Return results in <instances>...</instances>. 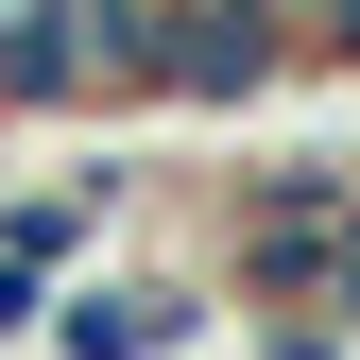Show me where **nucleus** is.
Wrapping results in <instances>:
<instances>
[{
    "label": "nucleus",
    "instance_id": "f257e3e1",
    "mask_svg": "<svg viewBox=\"0 0 360 360\" xmlns=\"http://www.w3.org/2000/svg\"><path fill=\"white\" fill-rule=\"evenodd\" d=\"M240 309H223L206 257H155V240H120L103 275H69L52 292V326H34V360H206Z\"/></svg>",
    "mask_w": 360,
    "mask_h": 360
},
{
    "label": "nucleus",
    "instance_id": "f03ea898",
    "mask_svg": "<svg viewBox=\"0 0 360 360\" xmlns=\"http://www.w3.org/2000/svg\"><path fill=\"white\" fill-rule=\"evenodd\" d=\"M275 86H309V18L292 0H172V52H155V103H275Z\"/></svg>",
    "mask_w": 360,
    "mask_h": 360
},
{
    "label": "nucleus",
    "instance_id": "7ed1b4c3",
    "mask_svg": "<svg viewBox=\"0 0 360 360\" xmlns=\"http://www.w3.org/2000/svg\"><path fill=\"white\" fill-rule=\"evenodd\" d=\"M240 360H360L326 309H240Z\"/></svg>",
    "mask_w": 360,
    "mask_h": 360
},
{
    "label": "nucleus",
    "instance_id": "20e7f679",
    "mask_svg": "<svg viewBox=\"0 0 360 360\" xmlns=\"http://www.w3.org/2000/svg\"><path fill=\"white\" fill-rule=\"evenodd\" d=\"M309 18V69H360V0H292Z\"/></svg>",
    "mask_w": 360,
    "mask_h": 360
},
{
    "label": "nucleus",
    "instance_id": "39448f33",
    "mask_svg": "<svg viewBox=\"0 0 360 360\" xmlns=\"http://www.w3.org/2000/svg\"><path fill=\"white\" fill-rule=\"evenodd\" d=\"M326 326L360 343V223H343V240H326Z\"/></svg>",
    "mask_w": 360,
    "mask_h": 360
},
{
    "label": "nucleus",
    "instance_id": "423d86ee",
    "mask_svg": "<svg viewBox=\"0 0 360 360\" xmlns=\"http://www.w3.org/2000/svg\"><path fill=\"white\" fill-rule=\"evenodd\" d=\"M0 18H18V0H0Z\"/></svg>",
    "mask_w": 360,
    "mask_h": 360
}]
</instances>
